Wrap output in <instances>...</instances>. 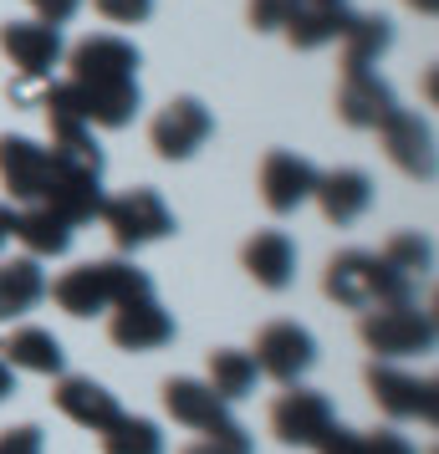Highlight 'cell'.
Listing matches in <instances>:
<instances>
[{"instance_id": "obj_25", "label": "cell", "mask_w": 439, "mask_h": 454, "mask_svg": "<svg viewBox=\"0 0 439 454\" xmlns=\"http://www.w3.org/2000/svg\"><path fill=\"white\" fill-rule=\"evenodd\" d=\"M255 357L240 348H215L205 363V383L215 398H225V403H240V398H251L255 393Z\"/></svg>"}, {"instance_id": "obj_20", "label": "cell", "mask_w": 439, "mask_h": 454, "mask_svg": "<svg viewBox=\"0 0 439 454\" xmlns=\"http://www.w3.org/2000/svg\"><path fill=\"white\" fill-rule=\"evenodd\" d=\"M394 107H398L394 87L383 82L378 72H342V82H337V118L348 128H378Z\"/></svg>"}, {"instance_id": "obj_26", "label": "cell", "mask_w": 439, "mask_h": 454, "mask_svg": "<svg viewBox=\"0 0 439 454\" xmlns=\"http://www.w3.org/2000/svg\"><path fill=\"white\" fill-rule=\"evenodd\" d=\"M388 46H394L388 16H353V26L342 31V72H368Z\"/></svg>"}, {"instance_id": "obj_23", "label": "cell", "mask_w": 439, "mask_h": 454, "mask_svg": "<svg viewBox=\"0 0 439 454\" xmlns=\"http://www.w3.org/2000/svg\"><path fill=\"white\" fill-rule=\"evenodd\" d=\"M46 301V270L42 261L31 255H16V261H0V322H21L26 311H36Z\"/></svg>"}, {"instance_id": "obj_34", "label": "cell", "mask_w": 439, "mask_h": 454, "mask_svg": "<svg viewBox=\"0 0 439 454\" xmlns=\"http://www.w3.org/2000/svg\"><path fill=\"white\" fill-rule=\"evenodd\" d=\"M0 454H42V429H36V424L0 429Z\"/></svg>"}, {"instance_id": "obj_2", "label": "cell", "mask_w": 439, "mask_h": 454, "mask_svg": "<svg viewBox=\"0 0 439 454\" xmlns=\"http://www.w3.org/2000/svg\"><path fill=\"white\" fill-rule=\"evenodd\" d=\"M46 296L67 311V317H98V311H113L123 301H138V296H153V281L148 270H138L133 261H82V266L62 270Z\"/></svg>"}, {"instance_id": "obj_31", "label": "cell", "mask_w": 439, "mask_h": 454, "mask_svg": "<svg viewBox=\"0 0 439 454\" xmlns=\"http://www.w3.org/2000/svg\"><path fill=\"white\" fill-rule=\"evenodd\" d=\"M302 0H251V26L255 31H281L292 21V11Z\"/></svg>"}, {"instance_id": "obj_29", "label": "cell", "mask_w": 439, "mask_h": 454, "mask_svg": "<svg viewBox=\"0 0 439 454\" xmlns=\"http://www.w3.org/2000/svg\"><path fill=\"white\" fill-rule=\"evenodd\" d=\"M179 454H255V444L240 424H231V429H220V434H200V439L184 444Z\"/></svg>"}, {"instance_id": "obj_4", "label": "cell", "mask_w": 439, "mask_h": 454, "mask_svg": "<svg viewBox=\"0 0 439 454\" xmlns=\"http://www.w3.org/2000/svg\"><path fill=\"white\" fill-rule=\"evenodd\" d=\"M98 220H103V230L113 235V246L123 255L174 235V209L164 205L159 189H123V194H113V200H103Z\"/></svg>"}, {"instance_id": "obj_12", "label": "cell", "mask_w": 439, "mask_h": 454, "mask_svg": "<svg viewBox=\"0 0 439 454\" xmlns=\"http://www.w3.org/2000/svg\"><path fill=\"white\" fill-rule=\"evenodd\" d=\"M373 133H378V144H383V153H388V164H394L398 174H409V179H435V133H429V123H424L419 113L394 107Z\"/></svg>"}, {"instance_id": "obj_37", "label": "cell", "mask_w": 439, "mask_h": 454, "mask_svg": "<svg viewBox=\"0 0 439 454\" xmlns=\"http://www.w3.org/2000/svg\"><path fill=\"white\" fill-rule=\"evenodd\" d=\"M11 393H16V372H11V368H5V363H0V403H5Z\"/></svg>"}, {"instance_id": "obj_22", "label": "cell", "mask_w": 439, "mask_h": 454, "mask_svg": "<svg viewBox=\"0 0 439 454\" xmlns=\"http://www.w3.org/2000/svg\"><path fill=\"white\" fill-rule=\"evenodd\" d=\"M348 26H353L348 0H302L281 31H286V42L296 51H317V46H327V42H342Z\"/></svg>"}, {"instance_id": "obj_5", "label": "cell", "mask_w": 439, "mask_h": 454, "mask_svg": "<svg viewBox=\"0 0 439 454\" xmlns=\"http://www.w3.org/2000/svg\"><path fill=\"white\" fill-rule=\"evenodd\" d=\"M357 337H363V348L373 352V363H398V357H414V352L435 348V317L419 311L414 301L373 307L357 317Z\"/></svg>"}, {"instance_id": "obj_10", "label": "cell", "mask_w": 439, "mask_h": 454, "mask_svg": "<svg viewBox=\"0 0 439 454\" xmlns=\"http://www.w3.org/2000/svg\"><path fill=\"white\" fill-rule=\"evenodd\" d=\"M0 51L21 72V82H51V72L67 57L62 31L57 26H42V21H5L0 26Z\"/></svg>"}, {"instance_id": "obj_3", "label": "cell", "mask_w": 439, "mask_h": 454, "mask_svg": "<svg viewBox=\"0 0 439 454\" xmlns=\"http://www.w3.org/2000/svg\"><path fill=\"white\" fill-rule=\"evenodd\" d=\"M322 291H327V301H337V307H348V311L414 301V281L388 270L373 250H337L333 261H327V270H322Z\"/></svg>"}, {"instance_id": "obj_11", "label": "cell", "mask_w": 439, "mask_h": 454, "mask_svg": "<svg viewBox=\"0 0 439 454\" xmlns=\"http://www.w3.org/2000/svg\"><path fill=\"white\" fill-rule=\"evenodd\" d=\"M255 189H261V205L271 215H296V209L312 200L317 189V168L292 153V148H271L261 159V174H255Z\"/></svg>"}, {"instance_id": "obj_8", "label": "cell", "mask_w": 439, "mask_h": 454, "mask_svg": "<svg viewBox=\"0 0 439 454\" xmlns=\"http://www.w3.org/2000/svg\"><path fill=\"white\" fill-rule=\"evenodd\" d=\"M255 372L261 378H271L281 388H292L307 378V368L317 363V342L307 327H296V322H266V327L255 332Z\"/></svg>"}, {"instance_id": "obj_35", "label": "cell", "mask_w": 439, "mask_h": 454, "mask_svg": "<svg viewBox=\"0 0 439 454\" xmlns=\"http://www.w3.org/2000/svg\"><path fill=\"white\" fill-rule=\"evenodd\" d=\"M31 11H36L42 26H67L77 11H82V0H31Z\"/></svg>"}, {"instance_id": "obj_17", "label": "cell", "mask_w": 439, "mask_h": 454, "mask_svg": "<svg viewBox=\"0 0 439 454\" xmlns=\"http://www.w3.org/2000/svg\"><path fill=\"white\" fill-rule=\"evenodd\" d=\"M240 266L255 286L266 291H286L296 281V246L286 230H255L251 240L240 246Z\"/></svg>"}, {"instance_id": "obj_13", "label": "cell", "mask_w": 439, "mask_h": 454, "mask_svg": "<svg viewBox=\"0 0 439 454\" xmlns=\"http://www.w3.org/2000/svg\"><path fill=\"white\" fill-rule=\"evenodd\" d=\"M159 398H164L169 419H174L179 429H189V434H220V429H231V424H235L231 403H225V398H215L205 378H169Z\"/></svg>"}, {"instance_id": "obj_6", "label": "cell", "mask_w": 439, "mask_h": 454, "mask_svg": "<svg viewBox=\"0 0 439 454\" xmlns=\"http://www.w3.org/2000/svg\"><path fill=\"white\" fill-rule=\"evenodd\" d=\"M51 153V148H46ZM103 174H92L82 164H67L51 153V164H46V179H42V194H36V205H46L51 215H62L67 225L77 230L87 220H98L103 215Z\"/></svg>"}, {"instance_id": "obj_21", "label": "cell", "mask_w": 439, "mask_h": 454, "mask_svg": "<svg viewBox=\"0 0 439 454\" xmlns=\"http://www.w3.org/2000/svg\"><path fill=\"white\" fill-rule=\"evenodd\" d=\"M0 363L11 372H36V378H62L67 352L46 327H11L0 337Z\"/></svg>"}, {"instance_id": "obj_19", "label": "cell", "mask_w": 439, "mask_h": 454, "mask_svg": "<svg viewBox=\"0 0 439 454\" xmlns=\"http://www.w3.org/2000/svg\"><path fill=\"white\" fill-rule=\"evenodd\" d=\"M312 200H317L327 225H353L373 205V179L363 168H333V174H317Z\"/></svg>"}, {"instance_id": "obj_15", "label": "cell", "mask_w": 439, "mask_h": 454, "mask_svg": "<svg viewBox=\"0 0 439 454\" xmlns=\"http://www.w3.org/2000/svg\"><path fill=\"white\" fill-rule=\"evenodd\" d=\"M107 337L123 352H153L174 342V317L159 307V296H138V301H123V307L107 311Z\"/></svg>"}, {"instance_id": "obj_1", "label": "cell", "mask_w": 439, "mask_h": 454, "mask_svg": "<svg viewBox=\"0 0 439 454\" xmlns=\"http://www.w3.org/2000/svg\"><path fill=\"white\" fill-rule=\"evenodd\" d=\"M67 82L82 103L87 128L118 133L138 118V46L113 31H92L67 51Z\"/></svg>"}, {"instance_id": "obj_28", "label": "cell", "mask_w": 439, "mask_h": 454, "mask_svg": "<svg viewBox=\"0 0 439 454\" xmlns=\"http://www.w3.org/2000/svg\"><path fill=\"white\" fill-rule=\"evenodd\" d=\"M378 261L388 270H398V276H424L429 270V261H435V250H429V240L419 235V230H394L388 240H383V250H378Z\"/></svg>"}, {"instance_id": "obj_9", "label": "cell", "mask_w": 439, "mask_h": 454, "mask_svg": "<svg viewBox=\"0 0 439 454\" xmlns=\"http://www.w3.org/2000/svg\"><path fill=\"white\" fill-rule=\"evenodd\" d=\"M363 383L373 393L378 413H388V419H419V424H435L439 419L435 378H414V372H398L388 363H373V368L363 372Z\"/></svg>"}, {"instance_id": "obj_14", "label": "cell", "mask_w": 439, "mask_h": 454, "mask_svg": "<svg viewBox=\"0 0 439 454\" xmlns=\"http://www.w3.org/2000/svg\"><path fill=\"white\" fill-rule=\"evenodd\" d=\"M327 424H333V403H327L322 393L302 388V383H292V388L271 403V434L281 444H292V450H312Z\"/></svg>"}, {"instance_id": "obj_33", "label": "cell", "mask_w": 439, "mask_h": 454, "mask_svg": "<svg viewBox=\"0 0 439 454\" xmlns=\"http://www.w3.org/2000/svg\"><path fill=\"white\" fill-rule=\"evenodd\" d=\"M363 454H419V450L394 429V424H383V429H368V434H363Z\"/></svg>"}, {"instance_id": "obj_36", "label": "cell", "mask_w": 439, "mask_h": 454, "mask_svg": "<svg viewBox=\"0 0 439 454\" xmlns=\"http://www.w3.org/2000/svg\"><path fill=\"white\" fill-rule=\"evenodd\" d=\"M16 240V209L11 205H0V255H5V246Z\"/></svg>"}, {"instance_id": "obj_18", "label": "cell", "mask_w": 439, "mask_h": 454, "mask_svg": "<svg viewBox=\"0 0 439 454\" xmlns=\"http://www.w3.org/2000/svg\"><path fill=\"white\" fill-rule=\"evenodd\" d=\"M46 164H51V153L36 138H21V133H5L0 138V184H5V194L16 205H36Z\"/></svg>"}, {"instance_id": "obj_38", "label": "cell", "mask_w": 439, "mask_h": 454, "mask_svg": "<svg viewBox=\"0 0 439 454\" xmlns=\"http://www.w3.org/2000/svg\"><path fill=\"white\" fill-rule=\"evenodd\" d=\"M404 5H409V11H419V16H435V11H439V0H404Z\"/></svg>"}, {"instance_id": "obj_24", "label": "cell", "mask_w": 439, "mask_h": 454, "mask_svg": "<svg viewBox=\"0 0 439 454\" xmlns=\"http://www.w3.org/2000/svg\"><path fill=\"white\" fill-rule=\"evenodd\" d=\"M16 240L26 246L31 261H51V255L72 250V225L62 215H51L46 205H26V209H16Z\"/></svg>"}, {"instance_id": "obj_30", "label": "cell", "mask_w": 439, "mask_h": 454, "mask_svg": "<svg viewBox=\"0 0 439 454\" xmlns=\"http://www.w3.org/2000/svg\"><path fill=\"white\" fill-rule=\"evenodd\" d=\"M92 11L113 26H144L153 16V0H92Z\"/></svg>"}, {"instance_id": "obj_27", "label": "cell", "mask_w": 439, "mask_h": 454, "mask_svg": "<svg viewBox=\"0 0 439 454\" xmlns=\"http://www.w3.org/2000/svg\"><path fill=\"white\" fill-rule=\"evenodd\" d=\"M103 454H164V429L153 419H138V413H118L103 434H98Z\"/></svg>"}, {"instance_id": "obj_16", "label": "cell", "mask_w": 439, "mask_h": 454, "mask_svg": "<svg viewBox=\"0 0 439 454\" xmlns=\"http://www.w3.org/2000/svg\"><path fill=\"white\" fill-rule=\"evenodd\" d=\"M51 403H57L62 419H72L77 429H92V434H103L107 424L123 413V409H118V398H113L98 378H77V372H62V378H57Z\"/></svg>"}, {"instance_id": "obj_7", "label": "cell", "mask_w": 439, "mask_h": 454, "mask_svg": "<svg viewBox=\"0 0 439 454\" xmlns=\"http://www.w3.org/2000/svg\"><path fill=\"white\" fill-rule=\"evenodd\" d=\"M209 133H215V118L200 98H169L148 123V148L169 164H184L209 144Z\"/></svg>"}, {"instance_id": "obj_32", "label": "cell", "mask_w": 439, "mask_h": 454, "mask_svg": "<svg viewBox=\"0 0 439 454\" xmlns=\"http://www.w3.org/2000/svg\"><path fill=\"white\" fill-rule=\"evenodd\" d=\"M317 454H363V434L357 429H348V424H327V429H322V439H317L312 444Z\"/></svg>"}]
</instances>
